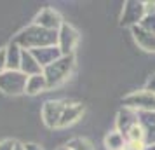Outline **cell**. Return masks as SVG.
I'll return each mask as SVG.
<instances>
[{
	"label": "cell",
	"mask_w": 155,
	"mask_h": 150,
	"mask_svg": "<svg viewBox=\"0 0 155 150\" xmlns=\"http://www.w3.org/2000/svg\"><path fill=\"white\" fill-rule=\"evenodd\" d=\"M145 19V4L141 2H127L122 12V25H141Z\"/></svg>",
	"instance_id": "ba28073f"
},
{
	"label": "cell",
	"mask_w": 155,
	"mask_h": 150,
	"mask_svg": "<svg viewBox=\"0 0 155 150\" xmlns=\"http://www.w3.org/2000/svg\"><path fill=\"white\" fill-rule=\"evenodd\" d=\"M105 145L108 150H124L126 148V140H124V135L120 131H113L105 138Z\"/></svg>",
	"instance_id": "9a60e30c"
},
{
	"label": "cell",
	"mask_w": 155,
	"mask_h": 150,
	"mask_svg": "<svg viewBox=\"0 0 155 150\" xmlns=\"http://www.w3.org/2000/svg\"><path fill=\"white\" fill-rule=\"evenodd\" d=\"M25 150H42L38 145H35V143H26L25 145Z\"/></svg>",
	"instance_id": "ffe728a7"
},
{
	"label": "cell",
	"mask_w": 155,
	"mask_h": 150,
	"mask_svg": "<svg viewBox=\"0 0 155 150\" xmlns=\"http://www.w3.org/2000/svg\"><path fill=\"white\" fill-rule=\"evenodd\" d=\"M7 70V54H5V49H0V73Z\"/></svg>",
	"instance_id": "e0dca14e"
},
{
	"label": "cell",
	"mask_w": 155,
	"mask_h": 150,
	"mask_svg": "<svg viewBox=\"0 0 155 150\" xmlns=\"http://www.w3.org/2000/svg\"><path fill=\"white\" fill-rule=\"evenodd\" d=\"M70 150H94L92 145L87 140H82V138H75V140H70L68 145H66Z\"/></svg>",
	"instance_id": "2e32d148"
},
{
	"label": "cell",
	"mask_w": 155,
	"mask_h": 150,
	"mask_svg": "<svg viewBox=\"0 0 155 150\" xmlns=\"http://www.w3.org/2000/svg\"><path fill=\"white\" fill-rule=\"evenodd\" d=\"M133 33L136 42L140 44L143 49L147 51H155V33L148 32V30L141 28V26H133Z\"/></svg>",
	"instance_id": "8fae6325"
},
{
	"label": "cell",
	"mask_w": 155,
	"mask_h": 150,
	"mask_svg": "<svg viewBox=\"0 0 155 150\" xmlns=\"http://www.w3.org/2000/svg\"><path fill=\"white\" fill-rule=\"evenodd\" d=\"M66 103L63 101H45L42 108V121L47 128H59Z\"/></svg>",
	"instance_id": "5b68a950"
},
{
	"label": "cell",
	"mask_w": 155,
	"mask_h": 150,
	"mask_svg": "<svg viewBox=\"0 0 155 150\" xmlns=\"http://www.w3.org/2000/svg\"><path fill=\"white\" fill-rule=\"evenodd\" d=\"M19 72H23L26 77H31V75H40V73H44V68L37 63V59L33 58V54L30 51H23Z\"/></svg>",
	"instance_id": "30bf717a"
},
{
	"label": "cell",
	"mask_w": 155,
	"mask_h": 150,
	"mask_svg": "<svg viewBox=\"0 0 155 150\" xmlns=\"http://www.w3.org/2000/svg\"><path fill=\"white\" fill-rule=\"evenodd\" d=\"M127 107H136V108H145V112H152L155 110V94L148 93L147 89L141 93H134L131 96H127L124 100Z\"/></svg>",
	"instance_id": "52a82bcc"
},
{
	"label": "cell",
	"mask_w": 155,
	"mask_h": 150,
	"mask_svg": "<svg viewBox=\"0 0 155 150\" xmlns=\"http://www.w3.org/2000/svg\"><path fill=\"white\" fill-rule=\"evenodd\" d=\"M5 54H7V70H19L21 66V54H23V49L18 45L16 42H11L5 47Z\"/></svg>",
	"instance_id": "4fadbf2b"
},
{
	"label": "cell",
	"mask_w": 155,
	"mask_h": 150,
	"mask_svg": "<svg viewBox=\"0 0 155 150\" xmlns=\"http://www.w3.org/2000/svg\"><path fill=\"white\" fill-rule=\"evenodd\" d=\"M26 82L28 77L19 70H5L4 73H0V91H4L5 94H21L26 93Z\"/></svg>",
	"instance_id": "3957f363"
},
{
	"label": "cell",
	"mask_w": 155,
	"mask_h": 150,
	"mask_svg": "<svg viewBox=\"0 0 155 150\" xmlns=\"http://www.w3.org/2000/svg\"><path fill=\"white\" fill-rule=\"evenodd\" d=\"M45 89H47V80H45V77H44V73L28 77V82H26V93L28 94L33 96V94L42 93V91H45Z\"/></svg>",
	"instance_id": "5bb4252c"
},
{
	"label": "cell",
	"mask_w": 155,
	"mask_h": 150,
	"mask_svg": "<svg viewBox=\"0 0 155 150\" xmlns=\"http://www.w3.org/2000/svg\"><path fill=\"white\" fill-rule=\"evenodd\" d=\"M23 51H33L40 49V47H52L58 44V32L54 30H45L40 26H28V28L21 30L18 35L12 38Z\"/></svg>",
	"instance_id": "6da1fadb"
},
{
	"label": "cell",
	"mask_w": 155,
	"mask_h": 150,
	"mask_svg": "<svg viewBox=\"0 0 155 150\" xmlns=\"http://www.w3.org/2000/svg\"><path fill=\"white\" fill-rule=\"evenodd\" d=\"M82 114H84V107L82 105H78V103H66V108H64L61 122H59V128H64V126L73 124L75 121L80 119Z\"/></svg>",
	"instance_id": "7c38bea8"
},
{
	"label": "cell",
	"mask_w": 155,
	"mask_h": 150,
	"mask_svg": "<svg viewBox=\"0 0 155 150\" xmlns=\"http://www.w3.org/2000/svg\"><path fill=\"white\" fill-rule=\"evenodd\" d=\"M14 150H25V145H19V143H18V145H16V148Z\"/></svg>",
	"instance_id": "44dd1931"
},
{
	"label": "cell",
	"mask_w": 155,
	"mask_h": 150,
	"mask_svg": "<svg viewBox=\"0 0 155 150\" xmlns=\"http://www.w3.org/2000/svg\"><path fill=\"white\" fill-rule=\"evenodd\" d=\"M18 143L14 140H2L0 142V150H14Z\"/></svg>",
	"instance_id": "ac0fdd59"
},
{
	"label": "cell",
	"mask_w": 155,
	"mask_h": 150,
	"mask_svg": "<svg viewBox=\"0 0 155 150\" xmlns=\"http://www.w3.org/2000/svg\"><path fill=\"white\" fill-rule=\"evenodd\" d=\"M78 42V33L77 30L63 23V26L58 30V47L61 51L63 56H71V51L75 47V44Z\"/></svg>",
	"instance_id": "277c9868"
},
{
	"label": "cell",
	"mask_w": 155,
	"mask_h": 150,
	"mask_svg": "<svg viewBox=\"0 0 155 150\" xmlns=\"http://www.w3.org/2000/svg\"><path fill=\"white\" fill-rule=\"evenodd\" d=\"M30 52L33 54V58L37 59V63L40 65L42 68L52 65L54 61H58L59 58L63 56L58 45H52V47H40V49H33V51H30Z\"/></svg>",
	"instance_id": "9c48e42d"
},
{
	"label": "cell",
	"mask_w": 155,
	"mask_h": 150,
	"mask_svg": "<svg viewBox=\"0 0 155 150\" xmlns=\"http://www.w3.org/2000/svg\"><path fill=\"white\" fill-rule=\"evenodd\" d=\"M59 150H70V148H68V147H63V148H59Z\"/></svg>",
	"instance_id": "7402d4cb"
},
{
	"label": "cell",
	"mask_w": 155,
	"mask_h": 150,
	"mask_svg": "<svg viewBox=\"0 0 155 150\" xmlns=\"http://www.w3.org/2000/svg\"><path fill=\"white\" fill-rule=\"evenodd\" d=\"M147 91H148V93H153V94H155V75L152 77V79H150V82H148Z\"/></svg>",
	"instance_id": "d6986e66"
},
{
	"label": "cell",
	"mask_w": 155,
	"mask_h": 150,
	"mask_svg": "<svg viewBox=\"0 0 155 150\" xmlns=\"http://www.w3.org/2000/svg\"><path fill=\"white\" fill-rule=\"evenodd\" d=\"M71 68H73V54L71 56H61L58 61L44 68V77L47 80V89L59 86L63 80L68 79Z\"/></svg>",
	"instance_id": "7a4b0ae2"
},
{
	"label": "cell",
	"mask_w": 155,
	"mask_h": 150,
	"mask_svg": "<svg viewBox=\"0 0 155 150\" xmlns=\"http://www.w3.org/2000/svg\"><path fill=\"white\" fill-rule=\"evenodd\" d=\"M35 25H37V26H40V28L54 30V32H58V30L63 26V21H61L59 14H58L54 9L45 7V9H42V11H40V12L37 14V18H35Z\"/></svg>",
	"instance_id": "8992f818"
}]
</instances>
